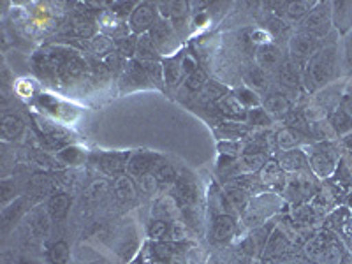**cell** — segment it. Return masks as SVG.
Instances as JSON below:
<instances>
[{
    "mask_svg": "<svg viewBox=\"0 0 352 264\" xmlns=\"http://www.w3.org/2000/svg\"><path fill=\"white\" fill-rule=\"evenodd\" d=\"M336 48L324 46L320 48L303 67V87L308 92H316L326 87L336 72Z\"/></svg>",
    "mask_w": 352,
    "mask_h": 264,
    "instance_id": "obj_1",
    "label": "cell"
},
{
    "mask_svg": "<svg viewBox=\"0 0 352 264\" xmlns=\"http://www.w3.org/2000/svg\"><path fill=\"white\" fill-rule=\"evenodd\" d=\"M284 206V199L276 192H261L250 197L243 212L240 213L241 224L247 229H256L268 224L276 212H280Z\"/></svg>",
    "mask_w": 352,
    "mask_h": 264,
    "instance_id": "obj_2",
    "label": "cell"
},
{
    "mask_svg": "<svg viewBox=\"0 0 352 264\" xmlns=\"http://www.w3.org/2000/svg\"><path fill=\"white\" fill-rule=\"evenodd\" d=\"M305 257L314 264H344L345 247L335 232H319L305 245Z\"/></svg>",
    "mask_w": 352,
    "mask_h": 264,
    "instance_id": "obj_3",
    "label": "cell"
},
{
    "mask_svg": "<svg viewBox=\"0 0 352 264\" xmlns=\"http://www.w3.org/2000/svg\"><path fill=\"white\" fill-rule=\"evenodd\" d=\"M333 25V9L329 2H317L314 9L300 23L298 32H305L316 39H324Z\"/></svg>",
    "mask_w": 352,
    "mask_h": 264,
    "instance_id": "obj_4",
    "label": "cell"
},
{
    "mask_svg": "<svg viewBox=\"0 0 352 264\" xmlns=\"http://www.w3.org/2000/svg\"><path fill=\"white\" fill-rule=\"evenodd\" d=\"M148 36L152 39L153 46L157 48V52H159V55H164L166 58L173 56V53H176L178 48H180V34L173 27L171 21L162 16H159V20L155 21Z\"/></svg>",
    "mask_w": 352,
    "mask_h": 264,
    "instance_id": "obj_5",
    "label": "cell"
},
{
    "mask_svg": "<svg viewBox=\"0 0 352 264\" xmlns=\"http://www.w3.org/2000/svg\"><path fill=\"white\" fill-rule=\"evenodd\" d=\"M238 229H240V222H238V219L232 213H217L212 219V222H210V243L228 247V245H231L232 241L236 240Z\"/></svg>",
    "mask_w": 352,
    "mask_h": 264,
    "instance_id": "obj_6",
    "label": "cell"
},
{
    "mask_svg": "<svg viewBox=\"0 0 352 264\" xmlns=\"http://www.w3.org/2000/svg\"><path fill=\"white\" fill-rule=\"evenodd\" d=\"M159 9L153 2H138L136 9L132 11L129 16V28H131L132 36H143L152 30L155 21L159 20Z\"/></svg>",
    "mask_w": 352,
    "mask_h": 264,
    "instance_id": "obj_7",
    "label": "cell"
},
{
    "mask_svg": "<svg viewBox=\"0 0 352 264\" xmlns=\"http://www.w3.org/2000/svg\"><path fill=\"white\" fill-rule=\"evenodd\" d=\"M148 254L152 261L160 264H185L184 241H152L148 245Z\"/></svg>",
    "mask_w": 352,
    "mask_h": 264,
    "instance_id": "obj_8",
    "label": "cell"
},
{
    "mask_svg": "<svg viewBox=\"0 0 352 264\" xmlns=\"http://www.w3.org/2000/svg\"><path fill=\"white\" fill-rule=\"evenodd\" d=\"M320 48L322 46L319 39L305 32H296L289 39V58L298 65H305Z\"/></svg>",
    "mask_w": 352,
    "mask_h": 264,
    "instance_id": "obj_9",
    "label": "cell"
},
{
    "mask_svg": "<svg viewBox=\"0 0 352 264\" xmlns=\"http://www.w3.org/2000/svg\"><path fill=\"white\" fill-rule=\"evenodd\" d=\"M131 152H104L90 155V162L97 166L102 173L109 176L124 175L127 171V164L131 160Z\"/></svg>",
    "mask_w": 352,
    "mask_h": 264,
    "instance_id": "obj_10",
    "label": "cell"
},
{
    "mask_svg": "<svg viewBox=\"0 0 352 264\" xmlns=\"http://www.w3.org/2000/svg\"><path fill=\"white\" fill-rule=\"evenodd\" d=\"M336 160H338V157H336L335 150L328 144L317 146V148H314L312 153H308L310 169L319 178H329L336 171Z\"/></svg>",
    "mask_w": 352,
    "mask_h": 264,
    "instance_id": "obj_11",
    "label": "cell"
},
{
    "mask_svg": "<svg viewBox=\"0 0 352 264\" xmlns=\"http://www.w3.org/2000/svg\"><path fill=\"white\" fill-rule=\"evenodd\" d=\"M292 247H294V241L291 240L289 232L285 231L284 226L276 224L275 229L272 231V234H270L268 241L264 245V250L263 254H261V257H263V259H278V257H282L284 254L291 252Z\"/></svg>",
    "mask_w": 352,
    "mask_h": 264,
    "instance_id": "obj_12",
    "label": "cell"
},
{
    "mask_svg": "<svg viewBox=\"0 0 352 264\" xmlns=\"http://www.w3.org/2000/svg\"><path fill=\"white\" fill-rule=\"evenodd\" d=\"M111 196L115 197V201L118 204L127 206V204H132L138 201V197H140V187H138L136 180L131 175L124 173V175L115 176L111 187Z\"/></svg>",
    "mask_w": 352,
    "mask_h": 264,
    "instance_id": "obj_13",
    "label": "cell"
},
{
    "mask_svg": "<svg viewBox=\"0 0 352 264\" xmlns=\"http://www.w3.org/2000/svg\"><path fill=\"white\" fill-rule=\"evenodd\" d=\"M111 187L113 184H109V180H106V178H97L92 184H88V187L81 194V206L87 210L100 206L111 196Z\"/></svg>",
    "mask_w": 352,
    "mask_h": 264,
    "instance_id": "obj_14",
    "label": "cell"
},
{
    "mask_svg": "<svg viewBox=\"0 0 352 264\" xmlns=\"http://www.w3.org/2000/svg\"><path fill=\"white\" fill-rule=\"evenodd\" d=\"M284 194H287V197L291 201H307L316 194V182L312 178H308L307 173H296V178L294 180H287L284 188Z\"/></svg>",
    "mask_w": 352,
    "mask_h": 264,
    "instance_id": "obj_15",
    "label": "cell"
},
{
    "mask_svg": "<svg viewBox=\"0 0 352 264\" xmlns=\"http://www.w3.org/2000/svg\"><path fill=\"white\" fill-rule=\"evenodd\" d=\"M276 83L285 90H298L303 85V69L292 62L291 58L282 62V65L275 72Z\"/></svg>",
    "mask_w": 352,
    "mask_h": 264,
    "instance_id": "obj_16",
    "label": "cell"
},
{
    "mask_svg": "<svg viewBox=\"0 0 352 264\" xmlns=\"http://www.w3.org/2000/svg\"><path fill=\"white\" fill-rule=\"evenodd\" d=\"M282 62H284V56H282V50L276 46V44L270 43L264 44L261 48H257L256 53V64L261 69H264L270 74H275L276 69L280 67Z\"/></svg>",
    "mask_w": 352,
    "mask_h": 264,
    "instance_id": "obj_17",
    "label": "cell"
},
{
    "mask_svg": "<svg viewBox=\"0 0 352 264\" xmlns=\"http://www.w3.org/2000/svg\"><path fill=\"white\" fill-rule=\"evenodd\" d=\"M160 157L152 152H136L131 155V160L127 164V175H131L134 180L140 178L144 173H152L155 166L160 162Z\"/></svg>",
    "mask_w": 352,
    "mask_h": 264,
    "instance_id": "obj_18",
    "label": "cell"
},
{
    "mask_svg": "<svg viewBox=\"0 0 352 264\" xmlns=\"http://www.w3.org/2000/svg\"><path fill=\"white\" fill-rule=\"evenodd\" d=\"M257 175H259L263 185L273 188V190H284L285 184H287V180H285V171L280 168L278 160L275 159H268V162L263 166V169Z\"/></svg>",
    "mask_w": 352,
    "mask_h": 264,
    "instance_id": "obj_19",
    "label": "cell"
},
{
    "mask_svg": "<svg viewBox=\"0 0 352 264\" xmlns=\"http://www.w3.org/2000/svg\"><path fill=\"white\" fill-rule=\"evenodd\" d=\"M278 164L289 175H296V173H303L310 168V162H308V153L301 148L287 150V152H282L278 157Z\"/></svg>",
    "mask_w": 352,
    "mask_h": 264,
    "instance_id": "obj_20",
    "label": "cell"
},
{
    "mask_svg": "<svg viewBox=\"0 0 352 264\" xmlns=\"http://www.w3.org/2000/svg\"><path fill=\"white\" fill-rule=\"evenodd\" d=\"M25 132V120L16 113H4L0 120V136L4 143H14Z\"/></svg>",
    "mask_w": 352,
    "mask_h": 264,
    "instance_id": "obj_21",
    "label": "cell"
},
{
    "mask_svg": "<svg viewBox=\"0 0 352 264\" xmlns=\"http://www.w3.org/2000/svg\"><path fill=\"white\" fill-rule=\"evenodd\" d=\"M217 108L231 122H245L247 124L248 109L234 97V94H228V96L224 94V96L217 100Z\"/></svg>",
    "mask_w": 352,
    "mask_h": 264,
    "instance_id": "obj_22",
    "label": "cell"
},
{
    "mask_svg": "<svg viewBox=\"0 0 352 264\" xmlns=\"http://www.w3.org/2000/svg\"><path fill=\"white\" fill-rule=\"evenodd\" d=\"M305 141H307V134H305L301 129L292 127V125L282 127L280 131L275 134V144L280 152L300 148V144H303Z\"/></svg>",
    "mask_w": 352,
    "mask_h": 264,
    "instance_id": "obj_23",
    "label": "cell"
},
{
    "mask_svg": "<svg viewBox=\"0 0 352 264\" xmlns=\"http://www.w3.org/2000/svg\"><path fill=\"white\" fill-rule=\"evenodd\" d=\"M263 108L272 118H282L292 109V100L284 92H270L263 99Z\"/></svg>",
    "mask_w": 352,
    "mask_h": 264,
    "instance_id": "obj_24",
    "label": "cell"
},
{
    "mask_svg": "<svg viewBox=\"0 0 352 264\" xmlns=\"http://www.w3.org/2000/svg\"><path fill=\"white\" fill-rule=\"evenodd\" d=\"M99 27L100 32L104 34V36L111 37L113 41L124 39V37H127V34L131 32L129 25H125V21L122 20V18L115 16V14L109 11H104V14L100 16Z\"/></svg>",
    "mask_w": 352,
    "mask_h": 264,
    "instance_id": "obj_25",
    "label": "cell"
},
{
    "mask_svg": "<svg viewBox=\"0 0 352 264\" xmlns=\"http://www.w3.org/2000/svg\"><path fill=\"white\" fill-rule=\"evenodd\" d=\"M52 217H50L46 206H37L36 210H32V213L28 215L27 219V228L28 231L32 232V236L43 238L48 236L50 229H52Z\"/></svg>",
    "mask_w": 352,
    "mask_h": 264,
    "instance_id": "obj_26",
    "label": "cell"
},
{
    "mask_svg": "<svg viewBox=\"0 0 352 264\" xmlns=\"http://www.w3.org/2000/svg\"><path fill=\"white\" fill-rule=\"evenodd\" d=\"M44 206H46L50 217H52L55 222H60V220H64L65 217L69 215V212H71L72 199L67 192H64V190H60V192H52V196L48 197V201H46Z\"/></svg>",
    "mask_w": 352,
    "mask_h": 264,
    "instance_id": "obj_27",
    "label": "cell"
},
{
    "mask_svg": "<svg viewBox=\"0 0 352 264\" xmlns=\"http://www.w3.org/2000/svg\"><path fill=\"white\" fill-rule=\"evenodd\" d=\"M213 264H250L252 257L238 247V243L228 245V247L219 248L212 257Z\"/></svg>",
    "mask_w": 352,
    "mask_h": 264,
    "instance_id": "obj_28",
    "label": "cell"
},
{
    "mask_svg": "<svg viewBox=\"0 0 352 264\" xmlns=\"http://www.w3.org/2000/svg\"><path fill=\"white\" fill-rule=\"evenodd\" d=\"M317 2H305V0H298V2H278L275 4L276 8H280L282 11L276 12L278 16L287 18L289 21H303L307 14L314 9Z\"/></svg>",
    "mask_w": 352,
    "mask_h": 264,
    "instance_id": "obj_29",
    "label": "cell"
},
{
    "mask_svg": "<svg viewBox=\"0 0 352 264\" xmlns=\"http://www.w3.org/2000/svg\"><path fill=\"white\" fill-rule=\"evenodd\" d=\"M162 71H164V83L169 85V87H176L182 81V78L185 80L184 53L178 52V55L164 58V62H162Z\"/></svg>",
    "mask_w": 352,
    "mask_h": 264,
    "instance_id": "obj_30",
    "label": "cell"
},
{
    "mask_svg": "<svg viewBox=\"0 0 352 264\" xmlns=\"http://www.w3.org/2000/svg\"><path fill=\"white\" fill-rule=\"evenodd\" d=\"M55 157L60 162L62 168H76V166L85 164L87 150L78 146V144H69V146L62 148L60 152H56Z\"/></svg>",
    "mask_w": 352,
    "mask_h": 264,
    "instance_id": "obj_31",
    "label": "cell"
},
{
    "mask_svg": "<svg viewBox=\"0 0 352 264\" xmlns=\"http://www.w3.org/2000/svg\"><path fill=\"white\" fill-rule=\"evenodd\" d=\"M171 222L173 220L153 217L146 224V236L152 241H169L171 240Z\"/></svg>",
    "mask_w": 352,
    "mask_h": 264,
    "instance_id": "obj_32",
    "label": "cell"
},
{
    "mask_svg": "<svg viewBox=\"0 0 352 264\" xmlns=\"http://www.w3.org/2000/svg\"><path fill=\"white\" fill-rule=\"evenodd\" d=\"M328 228L342 236L352 238V213L347 208H338L329 217Z\"/></svg>",
    "mask_w": 352,
    "mask_h": 264,
    "instance_id": "obj_33",
    "label": "cell"
},
{
    "mask_svg": "<svg viewBox=\"0 0 352 264\" xmlns=\"http://www.w3.org/2000/svg\"><path fill=\"white\" fill-rule=\"evenodd\" d=\"M245 85L256 90V92H263L270 85V72L261 69L257 64L250 65L245 72Z\"/></svg>",
    "mask_w": 352,
    "mask_h": 264,
    "instance_id": "obj_34",
    "label": "cell"
},
{
    "mask_svg": "<svg viewBox=\"0 0 352 264\" xmlns=\"http://www.w3.org/2000/svg\"><path fill=\"white\" fill-rule=\"evenodd\" d=\"M25 203H27V197H18L16 201H12L6 208H2V231L8 232V229L23 215Z\"/></svg>",
    "mask_w": 352,
    "mask_h": 264,
    "instance_id": "obj_35",
    "label": "cell"
},
{
    "mask_svg": "<svg viewBox=\"0 0 352 264\" xmlns=\"http://www.w3.org/2000/svg\"><path fill=\"white\" fill-rule=\"evenodd\" d=\"M115 41L111 37L104 36V34H96V36L90 39V50H92L94 55H97L99 58H108L115 53Z\"/></svg>",
    "mask_w": 352,
    "mask_h": 264,
    "instance_id": "obj_36",
    "label": "cell"
},
{
    "mask_svg": "<svg viewBox=\"0 0 352 264\" xmlns=\"http://www.w3.org/2000/svg\"><path fill=\"white\" fill-rule=\"evenodd\" d=\"M136 56L140 62H157L159 60V52L153 46L152 39H150L148 34H143L138 39V48H136Z\"/></svg>",
    "mask_w": 352,
    "mask_h": 264,
    "instance_id": "obj_37",
    "label": "cell"
},
{
    "mask_svg": "<svg viewBox=\"0 0 352 264\" xmlns=\"http://www.w3.org/2000/svg\"><path fill=\"white\" fill-rule=\"evenodd\" d=\"M46 256L52 264H67L71 259V247L65 240H56L50 245Z\"/></svg>",
    "mask_w": 352,
    "mask_h": 264,
    "instance_id": "obj_38",
    "label": "cell"
},
{
    "mask_svg": "<svg viewBox=\"0 0 352 264\" xmlns=\"http://www.w3.org/2000/svg\"><path fill=\"white\" fill-rule=\"evenodd\" d=\"M184 87L188 94H201L204 88L208 87V76L203 69L197 67L196 71H192L188 76H185Z\"/></svg>",
    "mask_w": 352,
    "mask_h": 264,
    "instance_id": "obj_39",
    "label": "cell"
},
{
    "mask_svg": "<svg viewBox=\"0 0 352 264\" xmlns=\"http://www.w3.org/2000/svg\"><path fill=\"white\" fill-rule=\"evenodd\" d=\"M28 160L32 162L34 166L41 169H60V162L56 160L55 155H50L48 152H43V150H28Z\"/></svg>",
    "mask_w": 352,
    "mask_h": 264,
    "instance_id": "obj_40",
    "label": "cell"
},
{
    "mask_svg": "<svg viewBox=\"0 0 352 264\" xmlns=\"http://www.w3.org/2000/svg\"><path fill=\"white\" fill-rule=\"evenodd\" d=\"M234 97H236L247 109H254L263 106V99H261L259 94H257L256 90H252L250 87H247V85H245V87H238L236 90H234Z\"/></svg>",
    "mask_w": 352,
    "mask_h": 264,
    "instance_id": "obj_41",
    "label": "cell"
},
{
    "mask_svg": "<svg viewBox=\"0 0 352 264\" xmlns=\"http://www.w3.org/2000/svg\"><path fill=\"white\" fill-rule=\"evenodd\" d=\"M329 125H331L336 134H345V132H349L352 129V118L338 106L329 115Z\"/></svg>",
    "mask_w": 352,
    "mask_h": 264,
    "instance_id": "obj_42",
    "label": "cell"
},
{
    "mask_svg": "<svg viewBox=\"0 0 352 264\" xmlns=\"http://www.w3.org/2000/svg\"><path fill=\"white\" fill-rule=\"evenodd\" d=\"M28 190L36 196H46L52 192V178L46 173H36L28 182Z\"/></svg>",
    "mask_w": 352,
    "mask_h": 264,
    "instance_id": "obj_43",
    "label": "cell"
},
{
    "mask_svg": "<svg viewBox=\"0 0 352 264\" xmlns=\"http://www.w3.org/2000/svg\"><path fill=\"white\" fill-rule=\"evenodd\" d=\"M153 173H155L157 180H159V185H162V187L176 185V180H178V175H176L175 168L171 164H168V162H164V160H160L159 164L155 166V169H153Z\"/></svg>",
    "mask_w": 352,
    "mask_h": 264,
    "instance_id": "obj_44",
    "label": "cell"
},
{
    "mask_svg": "<svg viewBox=\"0 0 352 264\" xmlns=\"http://www.w3.org/2000/svg\"><path fill=\"white\" fill-rule=\"evenodd\" d=\"M319 217L317 210L314 208L312 204H303V206H296L292 210V220L296 222L298 226H310L314 224Z\"/></svg>",
    "mask_w": 352,
    "mask_h": 264,
    "instance_id": "obj_45",
    "label": "cell"
},
{
    "mask_svg": "<svg viewBox=\"0 0 352 264\" xmlns=\"http://www.w3.org/2000/svg\"><path fill=\"white\" fill-rule=\"evenodd\" d=\"M0 190H2V206H8L12 201H16L20 196V185L14 178H4L0 182Z\"/></svg>",
    "mask_w": 352,
    "mask_h": 264,
    "instance_id": "obj_46",
    "label": "cell"
},
{
    "mask_svg": "<svg viewBox=\"0 0 352 264\" xmlns=\"http://www.w3.org/2000/svg\"><path fill=\"white\" fill-rule=\"evenodd\" d=\"M136 184L140 187V190L143 194H148V196H153V194L159 190V180H157L155 173H144L140 178H136Z\"/></svg>",
    "mask_w": 352,
    "mask_h": 264,
    "instance_id": "obj_47",
    "label": "cell"
},
{
    "mask_svg": "<svg viewBox=\"0 0 352 264\" xmlns=\"http://www.w3.org/2000/svg\"><path fill=\"white\" fill-rule=\"evenodd\" d=\"M217 146H219L220 155L222 157L226 155V157H229V159H238V157L241 155V152H243V150H241L240 141H236V140L219 141V144H217Z\"/></svg>",
    "mask_w": 352,
    "mask_h": 264,
    "instance_id": "obj_48",
    "label": "cell"
},
{
    "mask_svg": "<svg viewBox=\"0 0 352 264\" xmlns=\"http://www.w3.org/2000/svg\"><path fill=\"white\" fill-rule=\"evenodd\" d=\"M138 36H127L124 39L115 41L116 46V53H120L124 56H132L136 55V48H138Z\"/></svg>",
    "mask_w": 352,
    "mask_h": 264,
    "instance_id": "obj_49",
    "label": "cell"
},
{
    "mask_svg": "<svg viewBox=\"0 0 352 264\" xmlns=\"http://www.w3.org/2000/svg\"><path fill=\"white\" fill-rule=\"evenodd\" d=\"M247 124H250V125H270V124H272V116L266 113V109H264L263 106H259V108L248 109Z\"/></svg>",
    "mask_w": 352,
    "mask_h": 264,
    "instance_id": "obj_50",
    "label": "cell"
},
{
    "mask_svg": "<svg viewBox=\"0 0 352 264\" xmlns=\"http://www.w3.org/2000/svg\"><path fill=\"white\" fill-rule=\"evenodd\" d=\"M136 6L138 2H113V4L109 6V12H113L115 16L125 20L127 16H131L132 11L136 9Z\"/></svg>",
    "mask_w": 352,
    "mask_h": 264,
    "instance_id": "obj_51",
    "label": "cell"
},
{
    "mask_svg": "<svg viewBox=\"0 0 352 264\" xmlns=\"http://www.w3.org/2000/svg\"><path fill=\"white\" fill-rule=\"evenodd\" d=\"M34 90H36V87H34V81L27 80V78H23V80H18L16 83H14V92H16V96L23 97V99L32 97Z\"/></svg>",
    "mask_w": 352,
    "mask_h": 264,
    "instance_id": "obj_52",
    "label": "cell"
},
{
    "mask_svg": "<svg viewBox=\"0 0 352 264\" xmlns=\"http://www.w3.org/2000/svg\"><path fill=\"white\" fill-rule=\"evenodd\" d=\"M6 264H41V263L34 259V257H28V256H12L11 259L6 261Z\"/></svg>",
    "mask_w": 352,
    "mask_h": 264,
    "instance_id": "obj_53",
    "label": "cell"
},
{
    "mask_svg": "<svg viewBox=\"0 0 352 264\" xmlns=\"http://www.w3.org/2000/svg\"><path fill=\"white\" fill-rule=\"evenodd\" d=\"M338 106H340V108L352 118V94H345V96L342 97L340 104Z\"/></svg>",
    "mask_w": 352,
    "mask_h": 264,
    "instance_id": "obj_54",
    "label": "cell"
},
{
    "mask_svg": "<svg viewBox=\"0 0 352 264\" xmlns=\"http://www.w3.org/2000/svg\"><path fill=\"white\" fill-rule=\"evenodd\" d=\"M148 264H160V263H155V261H152V263H148Z\"/></svg>",
    "mask_w": 352,
    "mask_h": 264,
    "instance_id": "obj_55",
    "label": "cell"
},
{
    "mask_svg": "<svg viewBox=\"0 0 352 264\" xmlns=\"http://www.w3.org/2000/svg\"><path fill=\"white\" fill-rule=\"evenodd\" d=\"M351 46H352V34H351Z\"/></svg>",
    "mask_w": 352,
    "mask_h": 264,
    "instance_id": "obj_56",
    "label": "cell"
},
{
    "mask_svg": "<svg viewBox=\"0 0 352 264\" xmlns=\"http://www.w3.org/2000/svg\"><path fill=\"white\" fill-rule=\"evenodd\" d=\"M90 264H100V263H90Z\"/></svg>",
    "mask_w": 352,
    "mask_h": 264,
    "instance_id": "obj_57",
    "label": "cell"
}]
</instances>
